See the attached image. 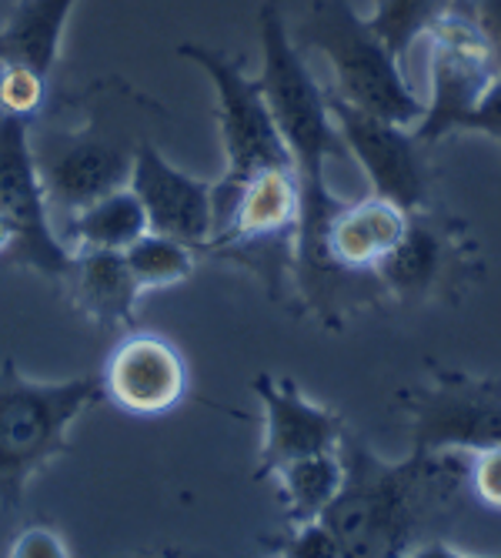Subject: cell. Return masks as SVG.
Segmentation results:
<instances>
[{"mask_svg": "<svg viewBox=\"0 0 501 558\" xmlns=\"http://www.w3.org/2000/svg\"><path fill=\"white\" fill-rule=\"evenodd\" d=\"M261 74L258 84L274 114V124L291 155V168L301 191V221L294 244V284L305 308L325 325L328 322V275H325V231L344 201L328 184V161L344 155L341 134L328 111V90L311 74L284 24L281 0H265L258 11Z\"/></svg>", "mask_w": 501, "mask_h": 558, "instance_id": "1", "label": "cell"}, {"mask_svg": "<svg viewBox=\"0 0 501 558\" xmlns=\"http://www.w3.org/2000/svg\"><path fill=\"white\" fill-rule=\"evenodd\" d=\"M341 488L321 512L341 555L394 558L435 538L468 495V454L412 451L384 462L355 432H341Z\"/></svg>", "mask_w": 501, "mask_h": 558, "instance_id": "2", "label": "cell"}, {"mask_svg": "<svg viewBox=\"0 0 501 558\" xmlns=\"http://www.w3.org/2000/svg\"><path fill=\"white\" fill-rule=\"evenodd\" d=\"M164 118L158 100L121 77H105L81 94H64L58 105L50 94L47 108L27 121L47 205L64 221L100 194L124 187L137 147L155 137V124Z\"/></svg>", "mask_w": 501, "mask_h": 558, "instance_id": "3", "label": "cell"}, {"mask_svg": "<svg viewBox=\"0 0 501 558\" xmlns=\"http://www.w3.org/2000/svg\"><path fill=\"white\" fill-rule=\"evenodd\" d=\"M100 401V378L34 381L14 359L0 362V505L21 509L37 472L71 451L74 422Z\"/></svg>", "mask_w": 501, "mask_h": 558, "instance_id": "4", "label": "cell"}, {"mask_svg": "<svg viewBox=\"0 0 501 558\" xmlns=\"http://www.w3.org/2000/svg\"><path fill=\"white\" fill-rule=\"evenodd\" d=\"M291 37L301 50H318L331 64V94L344 105L408 128L421 121L425 100L412 90L401 61L351 0H315Z\"/></svg>", "mask_w": 501, "mask_h": 558, "instance_id": "5", "label": "cell"}, {"mask_svg": "<svg viewBox=\"0 0 501 558\" xmlns=\"http://www.w3.org/2000/svg\"><path fill=\"white\" fill-rule=\"evenodd\" d=\"M215 228L200 255L244 268L274 301L294 275V244L301 221V191L294 168H268L237 187L215 184Z\"/></svg>", "mask_w": 501, "mask_h": 558, "instance_id": "6", "label": "cell"}, {"mask_svg": "<svg viewBox=\"0 0 501 558\" xmlns=\"http://www.w3.org/2000/svg\"><path fill=\"white\" fill-rule=\"evenodd\" d=\"M178 54L205 71V77L215 87V118L224 150V174L215 184L237 187L258 171L291 168V155L258 77H247L237 58L208 44L184 40L178 44Z\"/></svg>", "mask_w": 501, "mask_h": 558, "instance_id": "7", "label": "cell"}, {"mask_svg": "<svg viewBox=\"0 0 501 558\" xmlns=\"http://www.w3.org/2000/svg\"><path fill=\"white\" fill-rule=\"evenodd\" d=\"M412 425V451L475 454L501 445V378L431 368L428 381L398 395Z\"/></svg>", "mask_w": 501, "mask_h": 558, "instance_id": "8", "label": "cell"}, {"mask_svg": "<svg viewBox=\"0 0 501 558\" xmlns=\"http://www.w3.org/2000/svg\"><path fill=\"white\" fill-rule=\"evenodd\" d=\"M431 44V90L425 114L415 124L418 141L435 144L448 134H459L465 118L475 111L485 87L491 84V64L481 31L472 14V0H455L451 11L428 31Z\"/></svg>", "mask_w": 501, "mask_h": 558, "instance_id": "9", "label": "cell"}, {"mask_svg": "<svg viewBox=\"0 0 501 558\" xmlns=\"http://www.w3.org/2000/svg\"><path fill=\"white\" fill-rule=\"evenodd\" d=\"M328 111L341 134V144L355 158L371 181V194L388 197L391 205L405 211L428 208V158L425 141H418L415 128L394 124L362 108L344 105L328 90Z\"/></svg>", "mask_w": 501, "mask_h": 558, "instance_id": "10", "label": "cell"}, {"mask_svg": "<svg viewBox=\"0 0 501 558\" xmlns=\"http://www.w3.org/2000/svg\"><path fill=\"white\" fill-rule=\"evenodd\" d=\"M0 215L21 231V268L61 281L74 251L50 225V205L34 165L30 131L0 114Z\"/></svg>", "mask_w": 501, "mask_h": 558, "instance_id": "11", "label": "cell"}, {"mask_svg": "<svg viewBox=\"0 0 501 558\" xmlns=\"http://www.w3.org/2000/svg\"><path fill=\"white\" fill-rule=\"evenodd\" d=\"M472 238L465 228L438 211L421 208L408 215V228L375 268L384 298L401 304H418L462 284L472 268Z\"/></svg>", "mask_w": 501, "mask_h": 558, "instance_id": "12", "label": "cell"}, {"mask_svg": "<svg viewBox=\"0 0 501 558\" xmlns=\"http://www.w3.org/2000/svg\"><path fill=\"white\" fill-rule=\"evenodd\" d=\"M100 401L134 418H161L187 398L191 372L181 348L155 331L124 335L105 359Z\"/></svg>", "mask_w": 501, "mask_h": 558, "instance_id": "13", "label": "cell"}, {"mask_svg": "<svg viewBox=\"0 0 501 558\" xmlns=\"http://www.w3.org/2000/svg\"><path fill=\"white\" fill-rule=\"evenodd\" d=\"M127 187L137 194L147 215V228L158 234H171L191 244L197 255L211 241L215 228V184L191 178L187 171L174 168L155 137H147L131 165Z\"/></svg>", "mask_w": 501, "mask_h": 558, "instance_id": "14", "label": "cell"}, {"mask_svg": "<svg viewBox=\"0 0 501 558\" xmlns=\"http://www.w3.org/2000/svg\"><path fill=\"white\" fill-rule=\"evenodd\" d=\"M250 388L265 404V438L255 465L258 482H265L284 462L338 448L344 432L341 415L328 404L311 401L291 378H274L261 372Z\"/></svg>", "mask_w": 501, "mask_h": 558, "instance_id": "15", "label": "cell"}, {"mask_svg": "<svg viewBox=\"0 0 501 558\" xmlns=\"http://www.w3.org/2000/svg\"><path fill=\"white\" fill-rule=\"evenodd\" d=\"M68 301L97 328L121 331L134 328L140 288L124 262V251H74L61 278Z\"/></svg>", "mask_w": 501, "mask_h": 558, "instance_id": "16", "label": "cell"}, {"mask_svg": "<svg viewBox=\"0 0 501 558\" xmlns=\"http://www.w3.org/2000/svg\"><path fill=\"white\" fill-rule=\"evenodd\" d=\"M74 4L77 0H21L0 27V61L27 64L47 77L54 74Z\"/></svg>", "mask_w": 501, "mask_h": 558, "instance_id": "17", "label": "cell"}, {"mask_svg": "<svg viewBox=\"0 0 501 558\" xmlns=\"http://www.w3.org/2000/svg\"><path fill=\"white\" fill-rule=\"evenodd\" d=\"M61 241L74 251L94 247V251H127L147 228V215L140 208L137 194L124 184L118 191L100 194L81 211L68 215L61 221Z\"/></svg>", "mask_w": 501, "mask_h": 558, "instance_id": "18", "label": "cell"}, {"mask_svg": "<svg viewBox=\"0 0 501 558\" xmlns=\"http://www.w3.org/2000/svg\"><path fill=\"white\" fill-rule=\"evenodd\" d=\"M341 454L334 451H318V454H305V459L284 462L281 469H274L268 478L274 482L278 495H281V509H284V522L288 525H301V522H315L321 519V512L331 505V498L341 488Z\"/></svg>", "mask_w": 501, "mask_h": 558, "instance_id": "19", "label": "cell"}, {"mask_svg": "<svg viewBox=\"0 0 501 558\" xmlns=\"http://www.w3.org/2000/svg\"><path fill=\"white\" fill-rule=\"evenodd\" d=\"M124 262L137 281L140 291H158V288H174L184 284L194 275L197 251L171 234L144 231L127 251Z\"/></svg>", "mask_w": 501, "mask_h": 558, "instance_id": "20", "label": "cell"}, {"mask_svg": "<svg viewBox=\"0 0 501 558\" xmlns=\"http://www.w3.org/2000/svg\"><path fill=\"white\" fill-rule=\"evenodd\" d=\"M451 4L455 0H375L368 24L391 47V54L405 61L418 37H428V31L451 11Z\"/></svg>", "mask_w": 501, "mask_h": 558, "instance_id": "21", "label": "cell"}, {"mask_svg": "<svg viewBox=\"0 0 501 558\" xmlns=\"http://www.w3.org/2000/svg\"><path fill=\"white\" fill-rule=\"evenodd\" d=\"M50 77L14 61H0V114L34 121L50 100Z\"/></svg>", "mask_w": 501, "mask_h": 558, "instance_id": "22", "label": "cell"}, {"mask_svg": "<svg viewBox=\"0 0 501 558\" xmlns=\"http://www.w3.org/2000/svg\"><path fill=\"white\" fill-rule=\"evenodd\" d=\"M271 548L278 555H288V558H341V545L321 519L301 522V525H284V535L274 538Z\"/></svg>", "mask_w": 501, "mask_h": 558, "instance_id": "23", "label": "cell"}, {"mask_svg": "<svg viewBox=\"0 0 501 558\" xmlns=\"http://www.w3.org/2000/svg\"><path fill=\"white\" fill-rule=\"evenodd\" d=\"M468 492L488 509L501 512V445L468 454Z\"/></svg>", "mask_w": 501, "mask_h": 558, "instance_id": "24", "label": "cell"}, {"mask_svg": "<svg viewBox=\"0 0 501 558\" xmlns=\"http://www.w3.org/2000/svg\"><path fill=\"white\" fill-rule=\"evenodd\" d=\"M462 131L485 134V137H491L501 147V74L491 77V84L485 87V94H481V100L475 105V111L465 118Z\"/></svg>", "mask_w": 501, "mask_h": 558, "instance_id": "25", "label": "cell"}, {"mask_svg": "<svg viewBox=\"0 0 501 558\" xmlns=\"http://www.w3.org/2000/svg\"><path fill=\"white\" fill-rule=\"evenodd\" d=\"M11 555H14V558H64V555H71V551H68V542H64L54 529H47V525H30V529H24V532L14 538Z\"/></svg>", "mask_w": 501, "mask_h": 558, "instance_id": "26", "label": "cell"}, {"mask_svg": "<svg viewBox=\"0 0 501 558\" xmlns=\"http://www.w3.org/2000/svg\"><path fill=\"white\" fill-rule=\"evenodd\" d=\"M472 14L481 31L491 74H501V0H472Z\"/></svg>", "mask_w": 501, "mask_h": 558, "instance_id": "27", "label": "cell"}, {"mask_svg": "<svg viewBox=\"0 0 501 558\" xmlns=\"http://www.w3.org/2000/svg\"><path fill=\"white\" fill-rule=\"evenodd\" d=\"M0 268H21V231L0 215Z\"/></svg>", "mask_w": 501, "mask_h": 558, "instance_id": "28", "label": "cell"}]
</instances>
